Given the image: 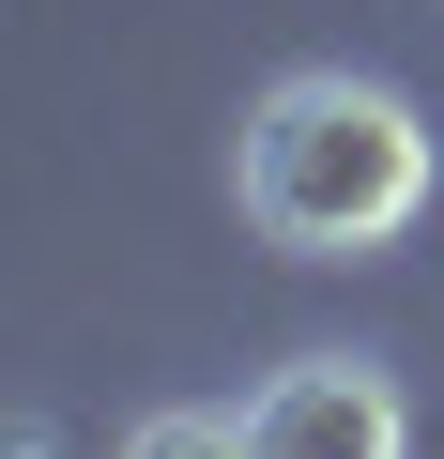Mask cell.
Segmentation results:
<instances>
[{
  "label": "cell",
  "instance_id": "6da1fadb",
  "mask_svg": "<svg viewBox=\"0 0 444 459\" xmlns=\"http://www.w3.org/2000/svg\"><path fill=\"white\" fill-rule=\"evenodd\" d=\"M231 199H246L261 246H292V261H368V246H398V230L429 214V123H414V92L307 62V77H276L246 108Z\"/></svg>",
  "mask_w": 444,
  "mask_h": 459
},
{
  "label": "cell",
  "instance_id": "7a4b0ae2",
  "mask_svg": "<svg viewBox=\"0 0 444 459\" xmlns=\"http://www.w3.org/2000/svg\"><path fill=\"white\" fill-rule=\"evenodd\" d=\"M246 444H261V459H398L414 413H398V383H383L368 352H307V368H276V383L246 398Z\"/></svg>",
  "mask_w": 444,
  "mask_h": 459
}]
</instances>
